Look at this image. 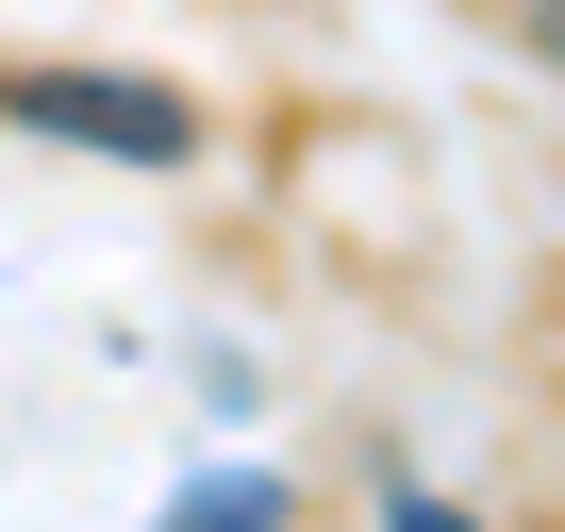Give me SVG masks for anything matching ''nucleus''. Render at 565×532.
<instances>
[{
	"label": "nucleus",
	"mask_w": 565,
	"mask_h": 532,
	"mask_svg": "<svg viewBox=\"0 0 565 532\" xmlns=\"http://www.w3.org/2000/svg\"><path fill=\"white\" fill-rule=\"evenodd\" d=\"M266 515H282V482H200L167 532H266Z\"/></svg>",
	"instance_id": "nucleus-2"
},
{
	"label": "nucleus",
	"mask_w": 565,
	"mask_h": 532,
	"mask_svg": "<svg viewBox=\"0 0 565 532\" xmlns=\"http://www.w3.org/2000/svg\"><path fill=\"white\" fill-rule=\"evenodd\" d=\"M399 532H482V515H449V499H399Z\"/></svg>",
	"instance_id": "nucleus-3"
},
{
	"label": "nucleus",
	"mask_w": 565,
	"mask_h": 532,
	"mask_svg": "<svg viewBox=\"0 0 565 532\" xmlns=\"http://www.w3.org/2000/svg\"><path fill=\"white\" fill-rule=\"evenodd\" d=\"M0 117H34V134H67V150H134V167H183V100H167V84L34 67V84H0Z\"/></svg>",
	"instance_id": "nucleus-1"
}]
</instances>
